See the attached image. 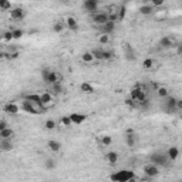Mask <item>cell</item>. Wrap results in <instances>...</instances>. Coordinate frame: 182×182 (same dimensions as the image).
<instances>
[{
	"label": "cell",
	"mask_w": 182,
	"mask_h": 182,
	"mask_svg": "<svg viewBox=\"0 0 182 182\" xmlns=\"http://www.w3.org/2000/svg\"><path fill=\"white\" fill-rule=\"evenodd\" d=\"M66 24H67V27L68 29H71V30H77L78 29V21L75 20L74 17H67L66 19Z\"/></svg>",
	"instance_id": "23"
},
{
	"label": "cell",
	"mask_w": 182,
	"mask_h": 182,
	"mask_svg": "<svg viewBox=\"0 0 182 182\" xmlns=\"http://www.w3.org/2000/svg\"><path fill=\"white\" fill-rule=\"evenodd\" d=\"M130 97H131L132 100H135L137 102H142L145 100V93L139 87H135V88H132V90H131Z\"/></svg>",
	"instance_id": "7"
},
{
	"label": "cell",
	"mask_w": 182,
	"mask_h": 182,
	"mask_svg": "<svg viewBox=\"0 0 182 182\" xmlns=\"http://www.w3.org/2000/svg\"><path fill=\"white\" fill-rule=\"evenodd\" d=\"M101 144L105 145V147H110V145L112 144V138L110 137V135H102L101 137Z\"/></svg>",
	"instance_id": "30"
},
{
	"label": "cell",
	"mask_w": 182,
	"mask_h": 182,
	"mask_svg": "<svg viewBox=\"0 0 182 182\" xmlns=\"http://www.w3.org/2000/svg\"><path fill=\"white\" fill-rule=\"evenodd\" d=\"M19 111H20V108H19L17 104H14V102H7V104L4 105V112L9 115H17Z\"/></svg>",
	"instance_id": "11"
},
{
	"label": "cell",
	"mask_w": 182,
	"mask_h": 182,
	"mask_svg": "<svg viewBox=\"0 0 182 182\" xmlns=\"http://www.w3.org/2000/svg\"><path fill=\"white\" fill-rule=\"evenodd\" d=\"M63 2H71V0H63Z\"/></svg>",
	"instance_id": "48"
},
{
	"label": "cell",
	"mask_w": 182,
	"mask_h": 182,
	"mask_svg": "<svg viewBox=\"0 0 182 182\" xmlns=\"http://www.w3.org/2000/svg\"><path fill=\"white\" fill-rule=\"evenodd\" d=\"M124 17H125V6H122L120 9V11H118V21H122Z\"/></svg>",
	"instance_id": "41"
},
{
	"label": "cell",
	"mask_w": 182,
	"mask_h": 182,
	"mask_svg": "<svg viewBox=\"0 0 182 182\" xmlns=\"http://www.w3.org/2000/svg\"><path fill=\"white\" fill-rule=\"evenodd\" d=\"M0 9L2 10H11V3L10 0H0Z\"/></svg>",
	"instance_id": "27"
},
{
	"label": "cell",
	"mask_w": 182,
	"mask_h": 182,
	"mask_svg": "<svg viewBox=\"0 0 182 182\" xmlns=\"http://www.w3.org/2000/svg\"><path fill=\"white\" fill-rule=\"evenodd\" d=\"M166 155H168L169 161H175L179 157V149L176 148V147H171V148L168 149V152H166Z\"/></svg>",
	"instance_id": "20"
},
{
	"label": "cell",
	"mask_w": 182,
	"mask_h": 182,
	"mask_svg": "<svg viewBox=\"0 0 182 182\" xmlns=\"http://www.w3.org/2000/svg\"><path fill=\"white\" fill-rule=\"evenodd\" d=\"M164 2H165V0H151V3L154 4V6H162Z\"/></svg>",
	"instance_id": "44"
},
{
	"label": "cell",
	"mask_w": 182,
	"mask_h": 182,
	"mask_svg": "<svg viewBox=\"0 0 182 182\" xmlns=\"http://www.w3.org/2000/svg\"><path fill=\"white\" fill-rule=\"evenodd\" d=\"M63 29H64V26H63V23H60V21H56V23L53 24V31L54 33H61Z\"/></svg>",
	"instance_id": "33"
},
{
	"label": "cell",
	"mask_w": 182,
	"mask_h": 182,
	"mask_svg": "<svg viewBox=\"0 0 182 182\" xmlns=\"http://www.w3.org/2000/svg\"><path fill=\"white\" fill-rule=\"evenodd\" d=\"M50 73H51L50 68H43V70H41V80H43V81H47Z\"/></svg>",
	"instance_id": "35"
},
{
	"label": "cell",
	"mask_w": 182,
	"mask_h": 182,
	"mask_svg": "<svg viewBox=\"0 0 182 182\" xmlns=\"http://www.w3.org/2000/svg\"><path fill=\"white\" fill-rule=\"evenodd\" d=\"M20 108L24 112H27V114H37V112L41 110L40 107H37V105L33 104V102H30L29 100H24V101L21 102Z\"/></svg>",
	"instance_id": "4"
},
{
	"label": "cell",
	"mask_w": 182,
	"mask_h": 182,
	"mask_svg": "<svg viewBox=\"0 0 182 182\" xmlns=\"http://www.w3.org/2000/svg\"><path fill=\"white\" fill-rule=\"evenodd\" d=\"M40 95H41V102H43L44 105L51 102V95L48 94V93H43V94H40Z\"/></svg>",
	"instance_id": "34"
},
{
	"label": "cell",
	"mask_w": 182,
	"mask_h": 182,
	"mask_svg": "<svg viewBox=\"0 0 182 182\" xmlns=\"http://www.w3.org/2000/svg\"><path fill=\"white\" fill-rule=\"evenodd\" d=\"M13 148H14V145H13V142H11V139H2L0 138V149L3 152H9Z\"/></svg>",
	"instance_id": "14"
},
{
	"label": "cell",
	"mask_w": 182,
	"mask_h": 182,
	"mask_svg": "<svg viewBox=\"0 0 182 182\" xmlns=\"http://www.w3.org/2000/svg\"><path fill=\"white\" fill-rule=\"evenodd\" d=\"M44 166H46V169H54L57 166V164H56V161L53 158H47L46 162H44Z\"/></svg>",
	"instance_id": "28"
},
{
	"label": "cell",
	"mask_w": 182,
	"mask_h": 182,
	"mask_svg": "<svg viewBox=\"0 0 182 182\" xmlns=\"http://www.w3.org/2000/svg\"><path fill=\"white\" fill-rule=\"evenodd\" d=\"M157 94H158V97H162V98L168 97V88L166 87H159L158 90H157Z\"/></svg>",
	"instance_id": "32"
},
{
	"label": "cell",
	"mask_w": 182,
	"mask_h": 182,
	"mask_svg": "<svg viewBox=\"0 0 182 182\" xmlns=\"http://www.w3.org/2000/svg\"><path fill=\"white\" fill-rule=\"evenodd\" d=\"M98 4H100V0H84V9L87 11H90L91 14L97 13L98 10Z\"/></svg>",
	"instance_id": "6"
},
{
	"label": "cell",
	"mask_w": 182,
	"mask_h": 182,
	"mask_svg": "<svg viewBox=\"0 0 182 182\" xmlns=\"http://www.w3.org/2000/svg\"><path fill=\"white\" fill-rule=\"evenodd\" d=\"M176 102H178V100H176L175 97H166V101H165L166 110H168V111L175 110V108H176Z\"/></svg>",
	"instance_id": "19"
},
{
	"label": "cell",
	"mask_w": 182,
	"mask_h": 182,
	"mask_svg": "<svg viewBox=\"0 0 182 182\" xmlns=\"http://www.w3.org/2000/svg\"><path fill=\"white\" fill-rule=\"evenodd\" d=\"M105 161H107L110 165H115L118 162V154L114 151L107 152V154H105Z\"/></svg>",
	"instance_id": "15"
},
{
	"label": "cell",
	"mask_w": 182,
	"mask_h": 182,
	"mask_svg": "<svg viewBox=\"0 0 182 182\" xmlns=\"http://www.w3.org/2000/svg\"><path fill=\"white\" fill-rule=\"evenodd\" d=\"M144 172H145V175L148 176V178H155V176L159 174V166L151 162V165H147L144 168Z\"/></svg>",
	"instance_id": "8"
},
{
	"label": "cell",
	"mask_w": 182,
	"mask_h": 182,
	"mask_svg": "<svg viewBox=\"0 0 182 182\" xmlns=\"http://www.w3.org/2000/svg\"><path fill=\"white\" fill-rule=\"evenodd\" d=\"M110 179L115 182H128L135 179V174L132 171H117L110 176Z\"/></svg>",
	"instance_id": "1"
},
{
	"label": "cell",
	"mask_w": 182,
	"mask_h": 182,
	"mask_svg": "<svg viewBox=\"0 0 182 182\" xmlns=\"http://www.w3.org/2000/svg\"><path fill=\"white\" fill-rule=\"evenodd\" d=\"M149 161L158 166H165L166 164H168L169 158H168V155L162 154V152H155V154H152V155L149 157Z\"/></svg>",
	"instance_id": "3"
},
{
	"label": "cell",
	"mask_w": 182,
	"mask_h": 182,
	"mask_svg": "<svg viewBox=\"0 0 182 182\" xmlns=\"http://www.w3.org/2000/svg\"><path fill=\"white\" fill-rule=\"evenodd\" d=\"M115 23H117V21L108 20L107 23H104L102 26H100V29H101V33H104V34H111V33H114V30H115Z\"/></svg>",
	"instance_id": "10"
},
{
	"label": "cell",
	"mask_w": 182,
	"mask_h": 182,
	"mask_svg": "<svg viewBox=\"0 0 182 182\" xmlns=\"http://www.w3.org/2000/svg\"><path fill=\"white\" fill-rule=\"evenodd\" d=\"M4 128H7V122L6 120H2L0 121V130H4Z\"/></svg>",
	"instance_id": "45"
},
{
	"label": "cell",
	"mask_w": 182,
	"mask_h": 182,
	"mask_svg": "<svg viewBox=\"0 0 182 182\" xmlns=\"http://www.w3.org/2000/svg\"><path fill=\"white\" fill-rule=\"evenodd\" d=\"M80 90L83 91V93H85V94H90V93L94 91V87H93L91 83H83V84L80 85Z\"/></svg>",
	"instance_id": "25"
},
{
	"label": "cell",
	"mask_w": 182,
	"mask_h": 182,
	"mask_svg": "<svg viewBox=\"0 0 182 182\" xmlns=\"http://www.w3.org/2000/svg\"><path fill=\"white\" fill-rule=\"evenodd\" d=\"M47 147L50 148V151L53 152H58L61 149V144L58 141H56V139H51V141L47 142Z\"/></svg>",
	"instance_id": "22"
},
{
	"label": "cell",
	"mask_w": 182,
	"mask_h": 182,
	"mask_svg": "<svg viewBox=\"0 0 182 182\" xmlns=\"http://www.w3.org/2000/svg\"><path fill=\"white\" fill-rule=\"evenodd\" d=\"M91 53L94 54L95 60H100V61H105V60H111L114 57V53L111 50H104V48H95L93 50Z\"/></svg>",
	"instance_id": "2"
},
{
	"label": "cell",
	"mask_w": 182,
	"mask_h": 182,
	"mask_svg": "<svg viewBox=\"0 0 182 182\" xmlns=\"http://www.w3.org/2000/svg\"><path fill=\"white\" fill-rule=\"evenodd\" d=\"M81 60L84 61V63H93V61L95 60V57H94V54L91 53H84L83 56H81Z\"/></svg>",
	"instance_id": "26"
},
{
	"label": "cell",
	"mask_w": 182,
	"mask_h": 182,
	"mask_svg": "<svg viewBox=\"0 0 182 182\" xmlns=\"http://www.w3.org/2000/svg\"><path fill=\"white\" fill-rule=\"evenodd\" d=\"M152 66H154V61H152V58H145V60L142 61V67H144L145 70H151Z\"/></svg>",
	"instance_id": "31"
},
{
	"label": "cell",
	"mask_w": 182,
	"mask_h": 182,
	"mask_svg": "<svg viewBox=\"0 0 182 182\" xmlns=\"http://www.w3.org/2000/svg\"><path fill=\"white\" fill-rule=\"evenodd\" d=\"M61 124L64 125V127H70V125L73 124V121H71L70 117H63L61 118Z\"/></svg>",
	"instance_id": "40"
},
{
	"label": "cell",
	"mask_w": 182,
	"mask_h": 182,
	"mask_svg": "<svg viewBox=\"0 0 182 182\" xmlns=\"http://www.w3.org/2000/svg\"><path fill=\"white\" fill-rule=\"evenodd\" d=\"M19 51H9V54H7V58H10V60H16V58H19Z\"/></svg>",
	"instance_id": "42"
},
{
	"label": "cell",
	"mask_w": 182,
	"mask_h": 182,
	"mask_svg": "<svg viewBox=\"0 0 182 182\" xmlns=\"http://www.w3.org/2000/svg\"><path fill=\"white\" fill-rule=\"evenodd\" d=\"M44 125H46V128L47 130H54L56 127H57V122L53 121V120H47V121L44 122Z\"/></svg>",
	"instance_id": "36"
},
{
	"label": "cell",
	"mask_w": 182,
	"mask_h": 182,
	"mask_svg": "<svg viewBox=\"0 0 182 182\" xmlns=\"http://www.w3.org/2000/svg\"><path fill=\"white\" fill-rule=\"evenodd\" d=\"M24 16H26V11L21 7H14L10 10V17L13 20H23Z\"/></svg>",
	"instance_id": "9"
},
{
	"label": "cell",
	"mask_w": 182,
	"mask_h": 182,
	"mask_svg": "<svg viewBox=\"0 0 182 182\" xmlns=\"http://www.w3.org/2000/svg\"><path fill=\"white\" fill-rule=\"evenodd\" d=\"M11 33H13V39H14V40H19V39L23 37L24 31L21 30V29H14V30H11Z\"/></svg>",
	"instance_id": "29"
},
{
	"label": "cell",
	"mask_w": 182,
	"mask_h": 182,
	"mask_svg": "<svg viewBox=\"0 0 182 182\" xmlns=\"http://www.w3.org/2000/svg\"><path fill=\"white\" fill-rule=\"evenodd\" d=\"M108 36H110V34H104V33H102L101 36L98 37V41H100L101 44H107L108 40H110V37H108Z\"/></svg>",
	"instance_id": "38"
},
{
	"label": "cell",
	"mask_w": 182,
	"mask_h": 182,
	"mask_svg": "<svg viewBox=\"0 0 182 182\" xmlns=\"http://www.w3.org/2000/svg\"><path fill=\"white\" fill-rule=\"evenodd\" d=\"M176 108H178V110H182V100H178V102H176Z\"/></svg>",
	"instance_id": "46"
},
{
	"label": "cell",
	"mask_w": 182,
	"mask_h": 182,
	"mask_svg": "<svg viewBox=\"0 0 182 182\" xmlns=\"http://www.w3.org/2000/svg\"><path fill=\"white\" fill-rule=\"evenodd\" d=\"M158 46L161 48H171V47H174V40H172V37H169V36H165V37H162L161 40H159Z\"/></svg>",
	"instance_id": "13"
},
{
	"label": "cell",
	"mask_w": 182,
	"mask_h": 182,
	"mask_svg": "<svg viewBox=\"0 0 182 182\" xmlns=\"http://www.w3.org/2000/svg\"><path fill=\"white\" fill-rule=\"evenodd\" d=\"M178 53L182 54V46H179V47H178Z\"/></svg>",
	"instance_id": "47"
},
{
	"label": "cell",
	"mask_w": 182,
	"mask_h": 182,
	"mask_svg": "<svg viewBox=\"0 0 182 182\" xmlns=\"http://www.w3.org/2000/svg\"><path fill=\"white\" fill-rule=\"evenodd\" d=\"M108 20H110V13H107V11H97L93 14V21L98 26H102Z\"/></svg>",
	"instance_id": "5"
},
{
	"label": "cell",
	"mask_w": 182,
	"mask_h": 182,
	"mask_svg": "<svg viewBox=\"0 0 182 182\" xmlns=\"http://www.w3.org/2000/svg\"><path fill=\"white\" fill-rule=\"evenodd\" d=\"M125 104L128 105V107H137V104H138V102L130 97V98H127V100H125Z\"/></svg>",
	"instance_id": "43"
},
{
	"label": "cell",
	"mask_w": 182,
	"mask_h": 182,
	"mask_svg": "<svg viewBox=\"0 0 182 182\" xmlns=\"http://www.w3.org/2000/svg\"><path fill=\"white\" fill-rule=\"evenodd\" d=\"M139 13L144 14V16H149V14L154 13V7H152L151 4H142V6L139 7Z\"/></svg>",
	"instance_id": "21"
},
{
	"label": "cell",
	"mask_w": 182,
	"mask_h": 182,
	"mask_svg": "<svg viewBox=\"0 0 182 182\" xmlns=\"http://www.w3.org/2000/svg\"><path fill=\"white\" fill-rule=\"evenodd\" d=\"M60 81H61V74L56 73V71H51L50 75H48V80L46 81V83H48V84H56V83H60Z\"/></svg>",
	"instance_id": "18"
},
{
	"label": "cell",
	"mask_w": 182,
	"mask_h": 182,
	"mask_svg": "<svg viewBox=\"0 0 182 182\" xmlns=\"http://www.w3.org/2000/svg\"><path fill=\"white\" fill-rule=\"evenodd\" d=\"M124 53H125V58H127V60H130V61L134 60L135 53H134V50L130 47V44H124Z\"/></svg>",
	"instance_id": "24"
},
{
	"label": "cell",
	"mask_w": 182,
	"mask_h": 182,
	"mask_svg": "<svg viewBox=\"0 0 182 182\" xmlns=\"http://www.w3.org/2000/svg\"><path fill=\"white\" fill-rule=\"evenodd\" d=\"M3 40L4 41H11L13 40V33H11V31H4L3 33Z\"/></svg>",
	"instance_id": "39"
},
{
	"label": "cell",
	"mask_w": 182,
	"mask_h": 182,
	"mask_svg": "<svg viewBox=\"0 0 182 182\" xmlns=\"http://www.w3.org/2000/svg\"><path fill=\"white\" fill-rule=\"evenodd\" d=\"M14 137V131L11 128H4V130H0V138L2 139H11Z\"/></svg>",
	"instance_id": "16"
},
{
	"label": "cell",
	"mask_w": 182,
	"mask_h": 182,
	"mask_svg": "<svg viewBox=\"0 0 182 182\" xmlns=\"http://www.w3.org/2000/svg\"><path fill=\"white\" fill-rule=\"evenodd\" d=\"M71 118V121H73V124L74 125H81L83 122L87 120V115L85 114H78V112H74V114H71L70 115Z\"/></svg>",
	"instance_id": "12"
},
{
	"label": "cell",
	"mask_w": 182,
	"mask_h": 182,
	"mask_svg": "<svg viewBox=\"0 0 182 182\" xmlns=\"http://www.w3.org/2000/svg\"><path fill=\"white\" fill-rule=\"evenodd\" d=\"M125 144L128 145L130 148L135 147V144H137V135L132 134V132H128V134L125 135Z\"/></svg>",
	"instance_id": "17"
},
{
	"label": "cell",
	"mask_w": 182,
	"mask_h": 182,
	"mask_svg": "<svg viewBox=\"0 0 182 182\" xmlns=\"http://www.w3.org/2000/svg\"><path fill=\"white\" fill-rule=\"evenodd\" d=\"M53 91L56 93V94H61V93H63V85H61L60 83L53 84Z\"/></svg>",
	"instance_id": "37"
}]
</instances>
